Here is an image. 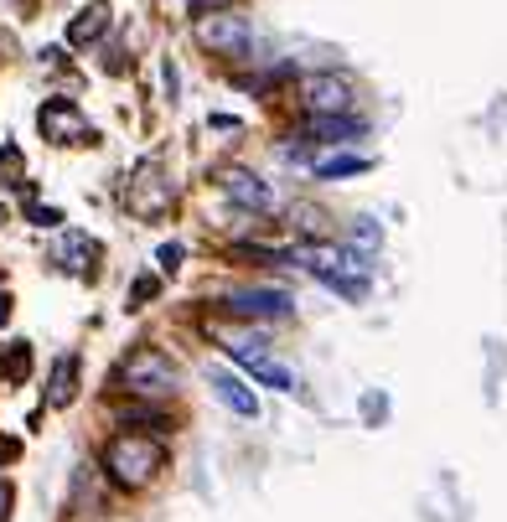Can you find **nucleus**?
<instances>
[{"mask_svg":"<svg viewBox=\"0 0 507 522\" xmlns=\"http://www.w3.org/2000/svg\"><path fill=\"white\" fill-rule=\"evenodd\" d=\"M37 125H42V135H47L52 145H83V140H94V130H88V119H83V109H78L73 99L42 104Z\"/></svg>","mask_w":507,"mask_h":522,"instance_id":"obj_4","label":"nucleus"},{"mask_svg":"<svg viewBox=\"0 0 507 522\" xmlns=\"http://www.w3.org/2000/svg\"><path fill=\"white\" fill-rule=\"evenodd\" d=\"M125 202H130V212H135V218H161V212L176 202V192H171V181L161 176V166H156V161H145V166L130 176Z\"/></svg>","mask_w":507,"mask_h":522,"instance_id":"obj_3","label":"nucleus"},{"mask_svg":"<svg viewBox=\"0 0 507 522\" xmlns=\"http://www.w3.org/2000/svg\"><path fill=\"white\" fill-rule=\"evenodd\" d=\"M156 259H161V269H176V264H182V249H176V243H166Z\"/></svg>","mask_w":507,"mask_h":522,"instance_id":"obj_17","label":"nucleus"},{"mask_svg":"<svg viewBox=\"0 0 507 522\" xmlns=\"http://www.w3.org/2000/svg\"><path fill=\"white\" fill-rule=\"evenodd\" d=\"M73 393H78V357H63V362H57V373H52V393L47 398L57 409H68Z\"/></svg>","mask_w":507,"mask_h":522,"instance_id":"obj_12","label":"nucleus"},{"mask_svg":"<svg viewBox=\"0 0 507 522\" xmlns=\"http://www.w3.org/2000/svg\"><path fill=\"white\" fill-rule=\"evenodd\" d=\"M228 311L238 321H275V316H290V295L285 290H238V295H228Z\"/></svg>","mask_w":507,"mask_h":522,"instance_id":"obj_7","label":"nucleus"},{"mask_svg":"<svg viewBox=\"0 0 507 522\" xmlns=\"http://www.w3.org/2000/svg\"><path fill=\"white\" fill-rule=\"evenodd\" d=\"M378 238H383V233H378L368 218H357V228H352V243H357V249H378Z\"/></svg>","mask_w":507,"mask_h":522,"instance_id":"obj_16","label":"nucleus"},{"mask_svg":"<svg viewBox=\"0 0 507 522\" xmlns=\"http://www.w3.org/2000/svg\"><path fill=\"white\" fill-rule=\"evenodd\" d=\"M104 26H109V11H104V0H94V6H88V11L68 26V42H73V47H88V42L104 37Z\"/></svg>","mask_w":507,"mask_h":522,"instance_id":"obj_10","label":"nucleus"},{"mask_svg":"<svg viewBox=\"0 0 507 522\" xmlns=\"http://www.w3.org/2000/svg\"><path fill=\"white\" fill-rule=\"evenodd\" d=\"M161 466H166V450H161V440H151V435H119V440H109V450H104V471H109L119 486H130V491L151 486V481L161 476Z\"/></svg>","mask_w":507,"mask_h":522,"instance_id":"obj_1","label":"nucleus"},{"mask_svg":"<svg viewBox=\"0 0 507 522\" xmlns=\"http://www.w3.org/2000/svg\"><path fill=\"white\" fill-rule=\"evenodd\" d=\"M357 171H368L363 156H332V161H316V176H357Z\"/></svg>","mask_w":507,"mask_h":522,"instance_id":"obj_14","label":"nucleus"},{"mask_svg":"<svg viewBox=\"0 0 507 522\" xmlns=\"http://www.w3.org/2000/svg\"><path fill=\"white\" fill-rule=\"evenodd\" d=\"M249 373H254V383H264V388H280V393L295 388V373H290V367H280V362H270V357L249 362Z\"/></svg>","mask_w":507,"mask_h":522,"instance_id":"obj_13","label":"nucleus"},{"mask_svg":"<svg viewBox=\"0 0 507 522\" xmlns=\"http://www.w3.org/2000/svg\"><path fill=\"white\" fill-rule=\"evenodd\" d=\"M301 99L311 114H347L352 109V83L337 78V73H311L301 83Z\"/></svg>","mask_w":507,"mask_h":522,"instance_id":"obj_6","label":"nucleus"},{"mask_svg":"<svg viewBox=\"0 0 507 522\" xmlns=\"http://www.w3.org/2000/svg\"><path fill=\"white\" fill-rule=\"evenodd\" d=\"M197 42L207 52H223V57H244L254 32H249V21L244 16H202L197 21Z\"/></svg>","mask_w":507,"mask_h":522,"instance_id":"obj_5","label":"nucleus"},{"mask_svg":"<svg viewBox=\"0 0 507 522\" xmlns=\"http://www.w3.org/2000/svg\"><path fill=\"white\" fill-rule=\"evenodd\" d=\"M0 522H11V481H0Z\"/></svg>","mask_w":507,"mask_h":522,"instance_id":"obj_18","label":"nucleus"},{"mask_svg":"<svg viewBox=\"0 0 507 522\" xmlns=\"http://www.w3.org/2000/svg\"><path fill=\"white\" fill-rule=\"evenodd\" d=\"M213 393L223 398V404H228L233 414H244V419H254V414H259V398H254L244 383H238V378H228V373H218V378H213Z\"/></svg>","mask_w":507,"mask_h":522,"instance_id":"obj_9","label":"nucleus"},{"mask_svg":"<svg viewBox=\"0 0 507 522\" xmlns=\"http://www.w3.org/2000/svg\"><path fill=\"white\" fill-rule=\"evenodd\" d=\"M119 383L130 393H171L176 388V362L156 347H135L125 357V367H119Z\"/></svg>","mask_w":507,"mask_h":522,"instance_id":"obj_2","label":"nucleus"},{"mask_svg":"<svg viewBox=\"0 0 507 522\" xmlns=\"http://www.w3.org/2000/svg\"><path fill=\"white\" fill-rule=\"evenodd\" d=\"M0 367H6V378H11V383H26V373H32V347H26V342H16L11 362H0Z\"/></svg>","mask_w":507,"mask_h":522,"instance_id":"obj_15","label":"nucleus"},{"mask_svg":"<svg viewBox=\"0 0 507 522\" xmlns=\"http://www.w3.org/2000/svg\"><path fill=\"white\" fill-rule=\"evenodd\" d=\"M311 135H321L326 145H342L347 135H363V119H352V114H316L311 119Z\"/></svg>","mask_w":507,"mask_h":522,"instance_id":"obj_11","label":"nucleus"},{"mask_svg":"<svg viewBox=\"0 0 507 522\" xmlns=\"http://www.w3.org/2000/svg\"><path fill=\"white\" fill-rule=\"evenodd\" d=\"M192 6H197V11H207V6H228V0H192Z\"/></svg>","mask_w":507,"mask_h":522,"instance_id":"obj_21","label":"nucleus"},{"mask_svg":"<svg viewBox=\"0 0 507 522\" xmlns=\"http://www.w3.org/2000/svg\"><path fill=\"white\" fill-rule=\"evenodd\" d=\"M130 295H135V300H151V295H156V280H135Z\"/></svg>","mask_w":507,"mask_h":522,"instance_id":"obj_19","label":"nucleus"},{"mask_svg":"<svg viewBox=\"0 0 507 522\" xmlns=\"http://www.w3.org/2000/svg\"><path fill=\"white\" fill-rule=\"evenodd\" d=\"M11 321V295H0V326Z\"/></svg>","mask_w":507,"mask_h":522,"instance_id":"obj_20","label":"nucleus"},{"mask_svg":"<svg viewBox=\"0 0 507 522\" xmlns=\"http://www.w3.org/2000/svg\"><path fill=\"white\" fill-rule=\"evenodd\" d=\"M223 192H228V202L249 207V212H275L270 181H259L254 171H223Z\"/></svg>","mask_w":507,"mask_h":522,"instance_id":"obj_8","label":"nucleus"}]
</instances>
